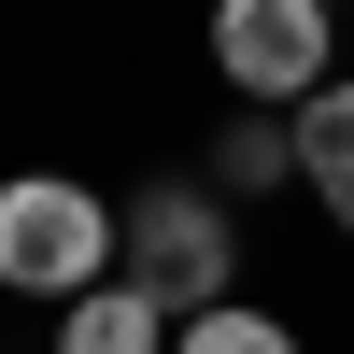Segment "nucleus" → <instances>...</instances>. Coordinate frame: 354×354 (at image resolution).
<instances>
[{
    "mask_svg": "<svg viewBox=\"0 0 354 354\" xmlns=\"http://www.w3.org/2000/svg\"><path fill=\"white\" fill-rule=\"evenodd\" d=\"M170 354H312V340L283 326L270 298H213V312H185V326H170Z\"/></svg>",
    "mask_w": 354,
    "mask_h": 354,
    "instance_id": "7",
    "label": "nucleus"
},
{
    "mask_svg": "<svg viewBox=\"0 0 354 354\" xmlns=\"http://www.w3.org/2000/svg\"><path fill=\"white\" fill-rule=\"evenodd\" d=\"M340 28H354L340 0H213V15H198V57H213V85L241 113H298V100H326L354 71Z\"/></svg>",
    "mask_w": 354,
    "mask_h": 354,
    "instance_id": "3",
    "label": "nucleus"
},
{
    "mask_svg": "<svg viewBox=\"0 0 354 354\" xmlns=\"http://www.w3.org/2000/svg\"><path fill=\"white\" fill-rule=\"evenodd\" d=\"M198 185H213L227 213L283 198V185H298V142H283V113H227V128H213V156H198Z\"/></svg>",
    "mask_w": 354,
    "mask_h": 354,
    "instance_id": "5",
    "label": "nucleus"
},
{
    "mask_svg": "<svg viewBox=\"0 0 354 354\" xmlns=\"http://www.w3.org/2000/svg\"><path fill=\"white\" fill-rule=\"evenodd\" d=\"M340 15H354V0H340Z\"/></svg>",
    "mask_w": 354,
    "mask_h": 354,
    "instance_id": "8",
    "label": "nucleus"
},
{
    "mask_svg": "<svg viewBox=\"0 0 354 354\" xmlns=\"http://www.w3.org/2000/svg\"><path fill=\"white\" fill-rule=\"evenodd\" d=\"M43 354H170V312L142 298V283H100V298H71L43 326Z\"/></svg>",
    "mask_w": 354,
    "mask_h": 354,
    "instance_id": "6",
    "label": "nucleus"
},
{
    "mask_svg": "<svg viewBox=\"0 0 354 354\" xmlns=\"http://www.w3.org/2000/svg\"><path fill=\"white\" fill-rule=\"evenodd\" d=\"M283 142H298V198L354 241V71L326 85V100H298V113H283Z\"/></svg>",
    "mask_w": 354,
    "mask_h": 354,
    "instance_id": "4",
    "label": "nucleus"
},
{
    "mask_svg": "<svg viewBox=\"0 0 354 354\" xmlns=\"http://www.w3.org/2000/svg\"><path fill=\"white\" fill-rule=\"evenodd\" d=\"M113 283H142L170 326L213 312V298H241V213H227L198 170H142V185L113 198Z\"/></svg>",
    "mask_w": 354,
    "mask_h": 354,
    "instance_id": "1",
    "label": "nucleus"
},
{
    "mask_svg": "<svg viewBox=\"0 0 354 354\" xmlns=\"http://www.w3.org/2000/svg\"><path fill=\"white\" fill-rule=\"evenodd\" d=\"M113 283V185L85 170H0V298H100Z\"/></svg>",
    "mask_w": 354,
    "mask_h": 354,
    "instance_id": "2",
    "label": "nucleus"
}]
</instances>
